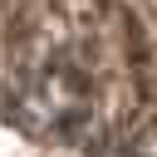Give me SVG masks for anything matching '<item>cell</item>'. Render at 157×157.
<instances>
[{
    "mask_svg": "<svg viewBox=\"0 0 157 157\" xmlns=\"http://www.w3.org/2000/svg\"><path fill=\"white\" fill-rule=\"evenodd\" d=\"M29 113H20L25 118V128H59V132H69V128H78V118H83V88H78V78H69V74H54V78H44V83H34L29 88Z\"/></svg>",
    "mask_w": 157,
    "mask_h": 157,
    "instance_id": "1",
    "label": "cell"
},
{
    "mask_svg": "<svg viewBox=\"0 0 157 157\" xmlns=\"http://www.w3.org/2000/svg\"><path fill=\"white\" fill-rule=\"evenodd\" d=\"M88 157H142V152H132V147H98V152H88Z\"/></svg>",
    "mask_w": 157,
    "mask_h": 157,
    "instance_id": "2",
    "label": "cell"
}]
</instances>
